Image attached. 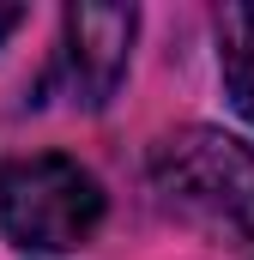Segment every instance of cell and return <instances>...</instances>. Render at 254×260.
I'll use <instances>...</instances> for the list:
<instances>
[{"instance_id": "5b68a950", "label": "cell", "mask_w": 254, "mask_h": 260, "mask_svg": "<svg viewBox=\"0 0 254 260\" xmlns=\"http://www.w3.org/2000/svg\"><path fill=\"white\" fill-rule=\"evenodd\" d=\"M18 24H24V6H0V37L18 30Z\"/></svg>"}, {"instance_id": "277c9868", "label": "cell", "mask_w": 254, "mask_h": 260, "mask_svg": "<svg viewBox=\"0 0 254 260\" xmlns=\"http://www.w3.org/2000/svg\"><path fill=\"white\" fill-rule=\"evenodd\" d=\"M212 37H218V73H224V91H230L236 115L254 127V0L218 6V12H212Z\"/></svg>"}, {"instance_id": "3957f363", "label": "cell", "mask_w": 254, "mask_h": 260, "mask_svg": "<svg viewBox=\"0 0 254 260\" xmlns=\"http://www.w3.org/2000/svg\"><path fill=\"white\" fill-rule=\"evenodd\" d=\"M139 12L133 6H67L61 12V85L79 109H103L127 79Z\"/></svg>"}, {"instance_id": "7a4b0ae2", "label": "cell", "mask_w": 254, "mask_h": 260, "mask_svg": "<svg viewBox=\"0 0 254 260\" xmlns=\"http://www.w3.org/2000/svg\"><path fill=\"white\" fill-rule=\"evenodd\" d=\"M103 224V182L61 151L0 164V230L30 254H67Z\"/></svg>"}, {"instance_id": "6da1fadb", "label": "cell", "mask_w": 254, "mask_h": 260, "mask_svg": "<svg viewBox=\"0 0 254 260\" xmlns=\"http://www.w3.org/2000/svg\"><path fill=\"white\" fill-rule=\"evenodd\" d=\"M157 206L206 242H254V145L224 127H182L151 151Z\"/></svg>"}]
</instances>
